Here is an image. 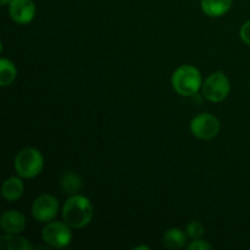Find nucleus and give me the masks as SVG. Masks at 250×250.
Masks as SVG:
<instances>
[{
  "label": "nucleus",
  "instance_id": "obj_12",
  "mask_svg": "<svg viewBox=\"0 0 250 250\" xmlns=\"http://www.w3.org/2000/svg\"><path fill=\"white\" fill-rule=\"evenodd\" d=\"M187 233L183 232L182 229H176V227H172V229H168L167 231H165L163 236V244L164 247L168 249H181L183 247H186V243H187Z\"/></svg>",
  "mask_w": 250,
  "mask_h": 250
},
{
  "label": "nucleus",
  "instance_id": "obj_5",
  "mask_svg": "<svg viewBox=\"0 0 250 250\" xmlns=\"http://www.w3.org/2000/svg\"><path fill=\"white\" fill-rule=\"evenodd\" d=\"M203 95L211 103H221L229 97L231 90V83L229 77L221 71L211 73L202 85Z\"/></svg>",
  "mask_w": 250,
  "mask_h": 250
},
{
  "label": "nucleus",
  "instance_id": "obj_11",
  "mask_svg": "<svg viewBox=\"0 0 250 250\" xmlns=\"http://www.w3.org/2000/svg\"><path fill=\"white\" fill-rule=\"evenodd\" d=\"M232 0H202L200 7L209 17H221L229 11Z\"/></svg>",
  "mask_w": 250,
  "mask_h": 250
},
{
  "label": "nucleus",
  "instance_id": "obj_9",
  "mask_svg": "<svg viewBox=\"0 0 250 250\" xmlns=\"http://www.w3.org/2000/svg\"><path fill=\"white\" fill-rule=\"evenodd\" d=\"M0 227L4 233H21L26 229V217L22 212L16 210H7L2 212L0 217Z\"/></svg>",
  "mask_w": 250,
  "mask_h": 250
},
{
  "label": "nucleus",
  "instance_id": "obj_18",
  "mask_svg": "<svg viewBox=\"0 0 250 250\" xmlns=\"http://www.w3.org/2000/svg\"><path fill=\"white\" fill-rule=\"evenodd\" d=\"M239 36H241V39L247 44V45H250V20L241 27Z\"/></svg>",
  "mask_w": 250,
  "mask_h": 250
},
{
  "label": "nucleus",
  "instance_id": "obj_19",
  "mask_svg": "<svg viewBox=\"0 0 250 250\" xmlns=\"http://www.w3.org/2000/svg\"><path fill=\"white\" fill-rule=\"evenodd\" d=\"M10 2H11V0H0V4H1L2 6H5V5H9Z\"/></svg>",
  "mask_w": 250,
  "mask_h": 250
},
{
  "label": "nucleus",
  "instance_id": "obj_17",
  "mask_svg": "<svg viewBox=\"0 0 250 250\" xmlns=\"http://www.w3.org/2000/svg\"><path fill=\"white\" fill-rule=\"evenodd\" d=\"M186 248L188 250H211L212 246L210 243H208L204 239H192L189 244L186 246Z\"/></svg>",
  "mask_w": 250,
  "mask_h": 250
},
{
  "label": "nucleus",
  "instance_id": "obj_13",
  "mask_svg": "<svg viewBox=\"0 0 250 250\" xmlns=\"http://www.w3.org/2000/svg\"><path fill=\"white\" fill-rule=\"evenodd\" d=\"M0 248L4 250H32L33 246L24 237L20 236V233H5L0 238Z\"/></svg>",
  "mask_w": 250,
  "mask_h": 250
},
{
  "label": "nucleus",
  "instance_id": "obj_20",
  "mask_svg": "<svg viewBox=\"0 0 250 250\" xmlns=\"http://www.w3.org/2000/svg\"><path fill=\"white\" fill-rule=\"evenodd\" d=\"M136 250H139V249H146V250H148L149 249V247H146V246H138V247H136V248H134Z\"/></svg>",
  "mask_w": 250,
  "mask_h": 250
},
{
  "label": "nucleus",
  "instance_id": "obj_4",
  "mask_svg": "<svg viewBox=\"0 0 250 250\" xmlns=\"http://www.w3.org/2000/svg\"><path fill=\"white\" fill-rule=\"evenodd\" d=\"M42 239L50 248H66L72 241L71 227L65 221H50L42 229Z\"/></svg>",
  "mask_w": 250,
  "mask_h": 250
},
{
  "label": "nucleus",
  "instance_id": "obj_6",
  "mask_svg": "<svg viewBox=\"0 0 250 250\" xmlns=\"http://www.w3.org/2000/svg\"><path fill=\"white\" fill-rule=\"evenodd\" d=\"M190 132L197 138L210 141L220 132V121L211 114H199L190 121Z\"/></svg>",
  "mask_w": 250,
  "mask_h": 250
},
{
  "label": "nucleus",
  "instance_id": "obj_14",
  "mask_svg": "<svg viewBox=\"0 0 250 250\" xmlns=\"http://www.w3.org/2000/svg\"><path fill=\"white\" fill-rule=\"evenodd\" d=\"M17 77L16 66L9 59L2 58L0 60V85L2 88L9 87Z\"/></svg>",
  "mask_w": 250,
  "mask_h": 250
},
{
  "label": "nucleus",
  "instance_id": "obj_2",
  "mask_svg": "<svg viewBox=\"0 0 250 250\" xmlns=\"http://www.w3.org/2000/svg\"><path fill=\"white\" fill-rule=\"evenodd\" d=\"M173 90L181 97H193L203 85L199 70L192 65H182L176 68L171 77Z\"/></svg>",
  "mask_w": 250,
  "mask_h": 250
},
{
  "label": "nucleus",
  "instance_id": "obj_8",
  "mask_svg": "<svg viewBox=\"0 0 250 250\" xmlns=\"http://www.w3.org/2000/svg\"><path fill=\"white\" fill-rule=\"evenodd\" d=\"M37 7L33 0H11L9 4V16L15 23L27 24L33 21Z\"/></svg>",
  "mask_w": 250,
  "mask_h": 250
},
{
  "label": "nucleus",
  "instance_id": "obj_16",
  "mask_svg": "<svg viewBox=\"0 0 250 250\" xmlns=\"http://www.w3.org/2000/svg\"><path fill=\"white\" fill-rule=\"evenodd\" d=\"M186 233L190 239H199L204 236L205 229L199 221H190L186 227Z\"/></svg>",
  "mask_w": 250,
  "mask_h": 250
},
{
  "label": "nucleus",
  "instance_id": "obj_3",
  "mask_svg": "<svg viewBox=\"0 0 250 250\" xmlns=\"http://www.w3.org/2000/svg\"><path fill=\"white\" fill-rule=\"evenodd\" d=\"M14 167L21 178H34L43 171L44 158L38 149L24 148L16 154Z\"/></svg>",
  "mask_w": 250,
  "mask_h": 250
},
{
  "label": "nucleus",
  "instance_id": "obj_15",
  "mask_svg": "<svg viewBox=\"0 0 250 250\" xmlns=\"http://www.w3.org/2000/svg\"><path fill=\"white\" fill-rule=\"evenodd\" d=\"M61 188L67 194H77L82 188V180L78 175L73 172H66L61 178Z\"/></svg>",
  "mask_w": 250,
  "mask_h": 250
},
{
  "label": "nucleus",
  "instance_id": "obj_10",
  "mask_svg": "<svg viewBox=\"0 0 250 250\" xmlns=\"http://www.w3.org/2000/svg\"><path fill=\"white\" fill-rule=\"evenodd\" d=\"M24 190L21 177H10L1 186V195L6 202H16L22 197Z\"/></svg>",
  "mask_w": 250,
  "mask_h": 250
},
{
  "label": "nucleus",
  "instance_id": "obj_7",
  "mask_svg": "<svg viewBox=\"0 0 250 250\" xmlns=\"http://www.w3.org/2000/svg\"><path fill=\"white\" fill-rule=\"evenodd\" d=\"M59 212V202L54 195L42 194L32 204V216L37 222L48 224L54 221Z\"/></svg>",
  "mask_w": 250,
  "mask_h": 250
},
{
  "label": "nucleus",
  "instance_id": "obj_1",
  "mask_svg": "<svg viewBox=\"0 0 250 250\" xmlns=\"http://www.w3.org/2000/svg\"><path fill=\"white\" fill-rule=\"evenodd\" d=\"M94 210L90 200L81 194H72L62 207V220L71 229H83L92 222Z\"/></svg>",
  "mask_w": 250,
  "mask_h": 250
}]
</instances>
